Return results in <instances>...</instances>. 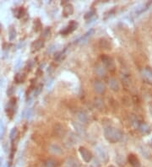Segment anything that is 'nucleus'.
Returning <instances> with one entry per match:
<instances>
[{
	"label": "nucleus",
	"mask_w": 152,
	"mask_h": 167,
	"mask_svg": "<svg viewBox=\"0 0 152 167\" xmlns=\"http://www.w3.org/2000/svg\"><path fill=\"white\" fill-rule=\"evenodd\" d=\"M104 136L108 142L110 143H118L123 138V134L118 128L113 127H107L104 130Z\"/></svg>",
	"instance_id": "f257e3e1"
},
{
	"label": "nucleus",
	"mask_w": 152,
	"mask_h": 167,
	"mask_svg": "<svg viewBox=\"0 0 152 167\" xmlns=\"http://www.w3.org/2000/svg\"><path fill=\"white\" fill-rule=\"evenodd\" d=\"M133 124L134 125V127L140 131L141 134H149L151 132V129L150 128V126L144 121H139L138 119L135 118L133 120Z\"/></svg>",
	"instance_id": "f03ea898"
},
{
	"label": "nucleus",
	"mask_w": 152,
	"mask_h": 167,
	"mask_svg": "<svg viewBox=\"0 0 152 167\" xmlns=\"http://www.w3.org/2000/svg\"><path fill=\"white\" fill-rule=\"evenodd\" d=\"M79 152L80 156L82 157L83 160L85 161V163H90L93 159V155L89 149H87L85 147L80 146L79 148Z\"/></svg>",
	"instance_id": "7ed1b4c3"
},
{
	"label": "nucleus",
	"mask_w": 152,
	"mask_h": 167,
	"mask_svg": "<svg viewBox=\"0 0 152 167\" xmlns=\"http://www.w3.org/2000/svg\"><path fill=\"white\" fill-rule=\"evenodd\" d=\"M77 27H78V23L74 20H71L66 27H64L63 30H60V34L64 36H67L69 34L74 32L77 29Z\"/></svg>",
	"instance_id": "20e7f679"
},
{
	"label": "nucleus",
	"mask_w": 152,
	"mask_h": 167,
	"mask_svg": "<svg viewBox=\"0 0 152 167\" xmlns=\"http://www.w3.org/2000/svg\"><path fill=\"white\" fill-rule=\"evenodd\" d=\"M96 154L97 155L98 159H100L104 163H106L108 161V154L106 151V149L102 148L101 146H96Z\"/></svg>",
	"instance_id": "39448f33"
},
{
	"label": "nucleus",
	"mask_w": 152,
	"mask_h": 167,
	"mask_svg": "<svg viewBox=\"0 0 152 167\" xmlns=\"http://www.w3.org/2000/svg\"><path fill=\"white\" fill-rule=\"evenodd\" d=\"M101 61L104 64V67L108 68V69L113 70L115 68V63L113 58L109 57V56H106V55H103L101 56Z\"/></svg>",
	"instance_id": "423d86ee"
},
{
	"label": "nucleus",
	"mask_w": 152,
	"mask_h": 167,
	"mask_svg": "<svg viewBox=\"0 0 152 167\" xmlns=\"http://www.w3.org/2000/svg\"><path fill=\"white\" fill-rule=\"evenodd\" d=\"M93 89L96 93L99 94H102L106 92V85H104L100 80H96L93 84Z\"/></svg>",
	"instance_id": "0eeeda50"
},
{
	"label": "nucleus",
	"mask_w": 152,
	"mask_h": 167,
	"mask_svg": "<svg viewBox=\"0 0 152 167\" xmlns=\"http://www.w3.org/2000/svg\"><path fill=\"white\" fill-rule=\"evenodd\" d=\"M64 167H81V163L78 159L69 157L64 161Z\"/></svg>",
	"instance_id": "6e6552de"
},
{
	"label": "nucleus",
	"mask_w": 152,
	"mask_h": 167,
	"mask_svg": "<svg viewBox=\"0 0 152 167\" xmlns=\"http://www.w3.org/2000/svg\"><path fill=\"white\" fill-rule=\"evenodd\" d=\"M141 75L143 79L148 82H152V68L146 67L141 70Z\"/></svg>",
	"instance_id": "1a4fd4ad"
},
{
	"label": "nucleus",
	"mask_w": 152,
	"mask_h": 167,
	"mask_svg": "<svg viewBox=\"0 0 152 167\" xmlns=\"http://www.w3.org/2000/svg\"><path fill=\"white\" fill-rule=\"evenodd\" d=\"M128 160L132 167H141L140 160L137 158L136 155H134V154H130L128 155Z\"/></svg>",
	"instance_id": "9d476101"
},
{
	"label": "nucleus",
	"mask_w": 152,
	"mask_h": 167,
	"mask_svg": "<svg viewBox=\"0 0 152 167\" xmlns=\"http://www.w3.org/2000/svg\"><path fill=\"white\" fill-rule=\"evenodd\" d=\"M74 14V6L71 3H66L63 9V15L64 17H69Z\"/></svg>",
	"instance_id": "9b49d317"
},
{
	"label": "nucleus",
	"mask_w": 152,
	"mask_h": 167,
	"mask_svg": "<svg viewBox=\"0 0 152 167\" xmlns=\"http://www.w3.org/2000/svg\"><path fill=\"white\" fill-rule=\"evenodd\" d=\"M76 116H77L78 120H79L80 122H82V123L86 124V123L89 121V116L87 115V113L85 112H83V111L78 112L77 114H76Z\"/></svg>",
	"instance_id": "f8f14e48"
},
{
	"label": "nucleus",
	"mask_w": 152,
	"mask_h": 167,
	"mask_svg": "<svg viewBox=\"0 0 152 167\" xmlns=\"http://www.w3.org/2000/svg\"><path fill=\"white\" fill-rule=\"evenodd\" d=\"M108 85H109L110 89L113 91H118L119 89H120V85H119V83L118 82V80L114 78H111L108 80Z\"/></svg>",
	"instance_id": "ddd939ff"
},
{
	"label": "nucleus",
	"mask_w": 152,
	"mask_h": 167,
	"mask_svg": "<svg viewBox=\"0 0 152 167\" xmlns=\"http://www.w3.org/2000/svg\"><path fill=\"white\" fill-rule=\"evenodd\" d=\"M152 4V2H147V3H145L143 4H141L140 6H139L135 10V14L136 15H140L142 13L145 12L147 9H149L150 5Z\"/></svg>",
	"instance_id": "4468645a"
},
{
	"label": "nucleus",
	"mask_w": 152,
	"mask_h": 167,
	"mask_svg": "<svg viewBox=\"0 0 152 167\" xmlns=\"http://www.w3.org/2000/svg\"><path fill=\"white\" fill-rule=\"evenodd\" d=\"M49 151L56 155H60L63 154V149L58 144H51L49 146Z\"/></svg>",
	"instance_id": "2eb2a0df"
},
{
	"label": "nucleus",
	"mask_w": 152,
	"mask_h": 167,
	"mask_svg": "<svg viewBox=\"0 0 152 167\" xmlns=\"http://www.w3.org/2000/svg\"><path fill=\"white\" fill-rule=\"evenodd\" d=\"M44 46V42L43 40H37L31 44V50L32 52H37L40 49Z\"/></svg>",
	"instance_id": "dca6fc26"
},
{
	"label": "nucleus",
	"mask_w": 152,
	"mask_h": 167,
	"mask_svg": "<svg viewBox=\"0 0 152 167\" xmlns=\"http://www.w3.org/2000/svg\"><path fill=\"white\" fill-rule=\"evenodd\" d=\"M95 32V30L94 29H91L90 30H88L86 33L85 34V35H83V37H81L80 38H79V39L76 41V43H80V42H86L87 40H88L89 37H91L93 34H94Z\"/></svg>",
	"instance_id": "f3484780"
},
{
	"label": "nucleus",
	"mask_w": 152,
	"mask_h": 167,
	"mask_svg": "<svg viewBox=\"0 0 152 167\" xmlns=\"http://www.w3.org/2000/svg\"><path fill=\"white\" fill-rule=\"evenodd\" d=\"M95 73L99 77H103V76L106 75V68L102 65L98 64L95 68Z\"/></svg>",
	"instance_id": "a211bd4d"
},
{
	"label": "nucleus",
	"mask_w": 152,
	"mask_h": 167,
	"mask_svg": "<svg viewBox=\"0 0 152 167\" xmlns=\"http://www.w3.org/2000/svg\"><path fill=\"white\" fill-rule=\"evenodd\" d=\"M58 165V161L52 158L47 159L43 162V167H57Z\"/></svg>",
	"instance_id": "6ab92c4d"
},
{
	"label": "nucleus",
	"mask_w": 152,
	"mask_h": 167,
	"mask_svg": "<svg viewBox=\"0 0 152 167\" xmlns=\"http://www.w3.org/2000/svg\"><path fill=\"white\" fill-rule=\"evenodd\" d=\"M99 44H100V46L102 49H111L110 48L111 46H110L109 41L104 39V38L100 40V42H99Z\"/></svg>",
	"instance_id": "aec40b11"
},
{
	"label": "nucleus",
	"mask_w": 152,
	"mask_h": 167,
	"mask_svg": "<svg viewBox=\"0 0 152 167\" xmlns=\"http://www.w3.org/2000/svg\"><path fill=\"white\" fill-rule=\"evenodd\" d=\"M16 30H15V28L11 25L10 28H9V41H13V40L15 39V37H16Z\"/></svg>",
	"instance_id": "412c9836"
},
{
	"label": "nucleus",
	"mask_w": 152,
	"mask_h": 167,
	"mask_svg": "<svg viewBox=\"0 0 152 167\" xmlns=\"http://www.w3.org/2000/svg\"><path fill=\"white\" fill-rule=\"evenodd\" d=\"M95 15H96V9H91L90 11L85 13V16H84V18L85 20H90L91 19L95 17Z\"/></svg>",
	"instance_id": "4be33fe9"
},
{
	"label": "nucleus",
	"mask_w": 152,
	"mask_h": 167,
	"mask_svg": "<svg viewBox=\"0 0 152 167\" xmlns=\"http://www.w3.org/2000/svg\"><path fill=\"white\" fill-rule=\"evenodd\" d=\"M18 135V129L16 128H14L12 130L10 131V134H9V138L11 141H14V140L16 138V137Z\"/></svg>",
	"instance_id": "5701e85b"
},
{
	"label": "nucleus",
	"mask_w": 152,
	"mask_h": 167,
	"mask_svg": "<svg viewBox=\"0 0 152 167\" xmlns=\"http://www.w3.org/2000/svg\"><path fill=\"white\" fill-rule=\"evenodd\" d=\"M25 79V77L24 74H22V73H17L16 75H15V81L17 83H23L24 82Z\"/></svg>",
	"instance_id": "b1692460"
},
{
	"label": "nucleus",
	"mask_w": 152,
	"mask_h": 167,
	"mask_svg": "<svg viewBox=\"0 0 152 167\" xmlns=\"http://www.w3.org/2000/svg\"><path fill=\"white\" fill-rule=\"evenodd\" d=\"M34 30H36V31H39L40 30H42V23H41L39 20H35V23H34Z\"/></svg>",
	"instance_id": "393cba45"
},
{
	"label": "nucleus",
	"mask_w": 152,
	"mask_h": 167,
	"mask_svg": "<svg viewBox=\"0 0 152 167\" xmlns=\"http://www.w3.org/2000/svg\"><path fill=\"white\" fill-rule=\"evenodd\" d=\"M73 125L74 128L77 129V132H78L79 134H83V133H84V128H83L80 125L78 124V123H75V122H74Z\"/></svg>",
	"instance_id": "a878e982"
},
{
	"label": "nucleus",
	"mask_w": 152,
	"mask_h": 167,
	"mask_svg": "<svg viewBox=\"0 0 152 167\" xmlns=\"http://www.w3.org/2000/svg\"><path fill=\"white\" fill-rule=\"evenodd\" d=\"M4 134V125L3 121H0V138H2Z\"/></svg>",
	"instance_id": "bb28decb"
},
{
	"label": "nucleus",
	"mask_w": 152,
	"mask_h": 167,
	"mask_svg": "<svg viewBox=\"0 0 152 167\" xmlns=\"http://www.w3.org/2000/svg\"><path fill=\"white\" fill-rule=\"evenodd\" d=\"M42 88V85H39L38 87H37V88L35 89V90H34V96H37V95L41 93Z\"/></svg>",
	"instance_id": "cd10ccee"
},
{
	"label": "nucleus",
	"mask_w": 152,
	"mask_h": 167,
	"mask_svg": "<svg viewBox=\"0 0 152 167\" xmlns=\"http://www.w3.org/2000/svg\"><path fill=\"white\" fill-rule=\"evenodd\" d=\"M50 36V28L47 27V28H46L45 30H43V32H42V37L45 38V37H47Z\"/></svg>",
	"instance_id": "c85d7f7f"
},
{
	"label": "nucleus",
	"mask_w": 152,
	"mask_h": 167,
	"mask_svg": "<svg viewBox=\"0 0 152 167\" xmlns=\"http://www.w3.org/2000/svg\"><path fill=\"white\" fill-rule=\"evenodd\" d=\"M92 167H101L100 164L98 163V161L94 160L93 161V163H92Z\"/></svg>",
	"instance_id": "c756f323"
},
{
	"label": "nucleus",
	"mask_w": 152,
	"mask_h": 167,
	"mask_svg": "<svg viewBox=\"0 0 152 167\" xmlns=\"http://www.w3.org/2000/svg\"><path fill=\"white\" fill-rule=\"evenodd\" d=\"M3 166V160L2 159H0V167Z\"/></svg>",
	"instance_id": "7c9ffc66"
},
{
	"label": "nucleus",
	"mask_w": 152,
	"mask_h": 167,
	"mask_svg": "<svg viewBox=\"0 0 152 167\" xmlns=\"http://www.w3.org/2000/svg\"><path fill=\"white\" fill-rule=\"evenodd\" d=\"M1 30H2V24L0 23V32H1Z\"/></svg>",
	"instance_id": "2f4dec72"
},
{
	"label": "nucleus",
	"mask_w": 152,
	"mask_h": 167,
	"mask_svg": "<svg viewBox=\"0 0 152 167\" xmlns=\"http://www.w3.org/2000/svg\"><path fill=\"white\" fill-rule=\"evenodd\" d=\"M108 167H116V166H114V165H109Z\"/></svg>",
	"instance_id": "473e14b6"
}]
</instances>
